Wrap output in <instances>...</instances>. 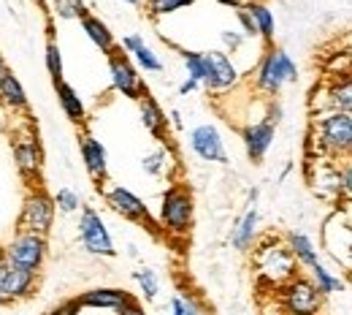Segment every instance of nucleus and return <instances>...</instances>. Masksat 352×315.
I'll return each instance as SVG.
<instances>
[{"instance_id": "f257e3e1", "label": "nucleus", "mask_w": 352, "mask_h": 315, "mask_svg": "<svg viewBox=\"0 0 352 315\" xmlns=\"http://www.w3.org/2000/svg\"><path fill=\"white\" fill-rule=\"evenodd\" d=\"M311 134L317 144V155L325 158H347L352 150V114L328 112L311 120Z\"/></svg>"}, {"instance_id": "f03ea898", "label": "nucleus", "mask_w": 352, "mask_h": 315, "mask_svg": "<svg viewBox=\"0 0 352 315\" xmlns=\"http://www.w3.org/2000/svg\"><path fill=\"white\" fill-rule=\"evenodd\" d=\"M195 223V199L187 185H171L160 201V225L168 236H190Z\"/></svg>"}, {"instance_id": "7ed1b4c3", "label": "nucleus", "mask_w": 352, "mask_h": 315, "mask_svg": "<svg viewBox=\"0 0 352 315\" xmlns=\"http://www.w3.org/2000/svg\"><path fill=\"white\" fill-rule=\"evenodd\" d=\"M287 82H298V65L279 46H268L255 68V88L265 95H279Z\"/></svg>"}, {"instance_id": "20e7f679", "label": "nucleus", "mask_w": 352, "mask_h": 315, "mask_svg": "<svg viewBox=\"0 0 352 315\" xmlns=\"http://www.w3.org/2000/svg\"><path fill=\"white\" fill-rule=\"evenodd\" d=\"M3 258L14 267H22V270L30 272H41L46 261V253H49V245H46V236L38 234H28V231H19L6 247H0Z\"/></svg>"}, {"instance_id": "39448f33", "label": "nucleus", "mask_w": 352, "mask_h": 315, "mask_svg": "<svg viewBox=\"0 0 352 315\" xmlns=\"http://www.w3.org/2000/svg\"><path fill=\"white\" fill-rule=\"evenodd\" d=\"M54 199L36 187L28 193L25 204H22V215H19V231H28V234H38V236H46L54 225Z\"/></svg>"}, {"instance_id": "423d86ee", "label": "nucleus", "mask_w": 352, "mask_h": 315, "mask_svg": "<svg viewBox=\"0 0 352 315\" xmlns=\"http://www.w3.org/2000/svg\"><path fill=\"white\" fill-rule=\"evenodd\" d=\"M11 150H14L16 172L28 182L38 180L41 166H44V150H41V141H38V134L33 131V125H25L22 131L14 134Z\"/></svg>"}, {"instance_id": "0eeeda50", "label": "nucleus", "mask_w": 352, "mask_h": 315, "mask_svg": "<svg viewBox=\"0 0 352 315\" xmlns=\"http://www.w3.org/2000/svg\"><path fill=\"white\" fill-rule=\"evenodd\" d=\"M103 201H106L117 215H122L125 221H133V223L144 225L146 231L157 234V223H155L152 212L146 210V204H144L135 193H131L128 187H122V185H109V187H103Z\"/></svg>"}, {"instance_id": "6e6552de", "label": "nucleus", "mask_w": 352, "mask_h": 315, "mask_svg": "<svg viewBox=\"0 0 352 315\" xmlns=\"http://www.w3.org/2000/svg\"><path fill=\"white\" fill-rule=\"evenodd\" d=\"M279 302H282L285 313L317 315L320 307H322V294L314 288V283L307 280V277H290L279 291Z\"/></svg>"}, {"instance_id": "1a4fd4ad", "label": "nucleus", "mask_w": 352, "mask_h": 315, "mask_svg": "<svg viewBox=\"0 0 352 315\" xmlns=\"http://www.w3.org/2000/svg\"><path fill=\"white\" fill-rule=\"evenodd\" d=\"M79 239H82L85 250L92 253V256H100V258H114V256H117L109 228H106V223L100 221V215H98L92 207H85V210H82V218H79Z\"/></svg>"}, {"instance_id": "9d476101", "label": "nucleus", "mask_w": 352, "mask_h": 315, "mask_svg": "<svg viewBox=\"0 0 352 315\" xmlns=\"http://www.w3.org/2000/svg\"><path fill=\"white\" fill-rule=\"evenodd\" d=\"M109 57V74H111V88L117 92H122L125 98H133V101H138L146 88H144V82H141V77H138V68L133 65L131 60L122 54V49L117 44V49L111 52V54H106Z\"/></svg>"}, {"instance_id": "9b49d317", "label": "nucleus", "mask_w": 352, "mask_h": 315, "mask_svg": "<svg viewBox=\"0 0 352 315\" xmlns=\"http://www.w3.org/2000/svg\"><path fill=\"white\" fill-rule=\"evenodd\" d=\"M258 267H261V274L279 283V280H290L296 274V258L290 253V247L285 245H263L261 253H258Z\"/></svg>"}, {"instance_id": "f8f14e48", "label": "nucleus", "mask_w": 352, "mask_h": 315, "mask_svg": "<svg viewBox=\"0 0 352 315\" xmlns=\"http://www.w3.org/2000/svg\"><path fill=\"white\" fill-rule=\"evenodd\" d=\"M190 150L206 163H225V144L214 125L204 123L190 131Z\"/></svg>"}, {"instance_id": "ddd939ff", "label": "nucleus", "mask_w": 352, "mask_h": 315, "mask_svg": "<svg viewBox=\"0 0 352 315\" xmlns=\"http://www.w3.org/2000/svg\"><path fill=\"white\" fill-rule=\"evenodd\" d=\"M38 285V272L22 270V267H14L8 264L6 277H3V296L8 302H19V299H28Z\"/></svg>"}, {"instance_id": "4468645a", "label": "nucleus", "mask_w": 352, "mask_h": 315, "mask_svg": "<svg viewBox=\"0 0 352 315\" xmlns=\"http://www.w3.org/2000/svg\"><path fill=\"white\" fill-rule=\"evenodd\" d=\"M274 125H268L265 120L261 123H255V125H247L241 136H244V150H247V158L252 161V163H261L265 158V152L271 150V144H274Z\"/></svg>"}, {"instance_id": "2eb2a0df", "label": "nucleus", "mask_w": 352, "mask_h": 315, "mask_svg": "<svg viewBox=\"0 0 352 315\" xmlns=\"http://www.w3.org/2000/svg\"><path fill=\"white\" fill-rule=\"evenodd\" d=\"M133 296L125 288H92L79 296L82 307H103V310H122L125 305H131Z\"/></svg>"}, {"instance_id": "dca6fc26", "label": "nucleus", "mask_w": 352, "mask_h": 315, "mask_svg": "<svg viewBox=\"0 0 352 315\" xmlns=\"http://www.w3.org/2000/svg\"><path fill=\"white\" fill-rule=\"evenodd\" d=\"M255 199H258V190H252V201H250V210L241 215V221L236 223L230 239H233V247L247 253L252 245H255V236H258V223H261V215H258V207H255Z\"/></svg>"}, {"instance_id": "f3484780", "label": "nucleus", "mask_w": 352, "mask_h": 315, "mask_svg": "<svg viewBox=\"0 0 352 315\" xmlns=\"http://www.w3.org/2000/svg\"><path fill=\"white\" fill-rule=\"evenodd\" d=\"M138 106H141V123H144V128L155 136L157 141H168V120H166V112L160 109V103L149 92H144L138 98Z\"/></svg>"}, {"instance_id": "a211bd4d", "label": "nucleus", "mask_w": 352, "mask_h": 315, "mask_svg": "<svg viewBox=\"0 0 352 315\" xmlns=\"http://www.w3.org/2000/svg\"><path fill=\"white\" fill-rule=\"evenodd\" d=\"M82 161H85V169L95 182H103L109 174V158H106V147L92 139V136H82Z\"/></svg>"}, {"instance_id": "6ab92c4d", "label": "nucleus", "mask_w": 352, "mask_h": 315, "mask_svg": "<svg viewBox=\"0 0 352 315\" xmlns=\"http://www.w3.org/2000/svg\"><path fill=\"white\" fill-rule=\"evenodd\" d=\"M206 60L212 68V90H228L239 85V71L225 52H206Z\"/></svg>"}, {"instance_id": "aec40b11", "label": "nucleus", "mask_w": 352, "mask_h": 315, "mask_svg": "<svg viewBox=\"0 0 352 315\" xmlns=\"http://www.w3.org/2000/svg\"><path fill=\"white\" fill-rule=\"evenodd\" d=\"M120 49L131 52L133 57H135V63H138L146 74H160V71H163L160 57H157L149 46L144 44V39H141V36H125V39H122V44H120Z\"/></svg>"}, {"instance_id": "412c9836", "label": "nucleus", "mask_w": 352, "mask_h": 315, "mask_svg": "<svg viewBox=\"0 0 352 315\" xmlns=\"http://www.w3.org/2000/svg\"><path fill=\"white\" fill-rule=\"evenodd\" d=\"M54 90H57V103H60V109L65 112V117L71 120V123H76V125H82L85 123V103H82V98H79V92L74 90L65 79L63 82H57L54 85Z\"/></svg>"}, {"instance_id": "4be33fe9", "label": "nucleus", "mask_w": 352, "mask_h": 315, "mask_svg": "<svg viewBox=\"0 0 352 315\" xmlns=\"http://www.w3.org/2000/svg\"><path fill=\"white\" fill-rule=\"evenodd\" d=\"M82 30L87 33V39L98 46L103 54H111V52L117 49V39H114V33H111V30H109V25H106V22H100L98 17L87 14V17L82 19Z\"/></svg>"}, {"instance_id": "5701e85b", "label": "nucleus", "mask_w": 352, "mask_h": 315, "mask_svg": "<svg viewBox=\"0 0 352 315\" xmlns=\"http://www.w3.org/2000/svg\"><path fill=\"white\" fill-rule=\"evenodd\" d=\"M0 101L11 112H25L28 109V92L22 88V82L14 77V71H8L6 77H0Z\"/></svg>"}, {"instance_id": "b1692460", "label": "nucleus", "mask_w": 352, "mask_h": 315, "mask_svg": "<svg viewBox=\"0 0 352 315\" xmlns=\"http://www.w3.org/2000/svg\"><path fill=\"white\" fill-rule=\"evenodd\" d=\"M182 60H184V68H187V79L212 90V68H209L206 52H184Z\"/></svg>"}, {"instance_id": "393cba45", "label": "nucleus", "mask_w": 352, "mask_h": 315, "mask_svg": "<svg viewBox=\"0 0 352 315\" xmlns=\"http://www.w3.org/2000/svg\"><path fill=\"white\" fill-rule=\"evenodd\" d=\"M287 247H290V253H293L296 264H304V267L311 270V267L320 261V253H317L314 242L309 239L307 234H301V231H293V234L287 236Z\"/></svg>"}, {"instance_id": "a878e982", "label": "nucleus", "mask_w": 352, "mask_h": 315, "mask_svg": "<svg viewBox=\"0 0 352 315\" xmlns=\"http://www.w3.org/2000/svg\"><path fill=\"white\" fill-rule=\"evenodd\" d=\"M325 109H328V112H344V114H352V85L347 77H344L342 82L331 85V90L325 92Z\"/></svg>"}, {"instance_id": "bb28decb", "label": "nucleus", "mask_w": 352, "mask_h": 315, "mask_svg": "<svg viewBox=\"0 0 352 315\" xmlns=\"http://www.w3.org/2000/svg\"><path fill=\"white\" fill-rule=\"evenodd\" d=\"M244 8L250 11V17H252V22H255L258 36H261L268 46L274 44V36H276V22H274V14H271L265 6H261V3H250V6H244Z\"/></svg>"}, {"instance_id": "cd10ccee", "label": "nucleus", "mask_w": 352, "mask_h": 315, "mask_svg": "<svg viewBox=\"0 0 352 315\" xmlns=\"http://www.w3.org/2000/svg\"><path fill=\"white\" fill-rule=\"evenodd\" d=\"M311 283H314V288L322 294V296H331V294H339V291H344V280L339 277V274H333V272H328L320 261L311 267Z\"/></svg>"}, {"instance_id": "c85d7f7f", "label": "nucleus", "mask_w": 352, "mask_h": 315, "mask_svg": "<svg viewBox=\"0 0 352 315\" xmlns=\"http://www.w3.org/2000/svg\"><path fill=\"white\" fill-rule=\"evenodd\" d=\"M52 11L57 19H85L87 3L85 0H52Z\"/></svg>"}, {"instance_id": "c756f323", "label": "nucleus", "mask_w": 352, "mask_h": 315, "mask_svg": "<svg viewBox=\"0 0 352 315\" xmlns=\"http://www.w3.org/2000/svg\"><path fill=\"white\" fill-rule=\"evenodd\" d=\"M192 3H198V0H144V6H146V14L149 17H168V14H176V11H182V8H187V6H192Z\"/></svg>"}, {"instance_id": "7c9ffc66", "label": "nucleus", "mask_w": 352, "mask_h": 315, "mask_svg": "<svg viewBox=\"0 0 352 315\" xmlns=\"http://www.w3.org/2000/svg\"><path fill=\"white\" fill-rule=\"evenodd\" d=\"M168 163H171V152L168 150H155L152 155H146L141 161V169L149 174V177H163L168 172Z\"/></svg>"}, {"instance_id": "2f4dec72", "label": "nucleus", "mask_w": 352, "mask_h": 315, "mask_svg": "<svg viewBox=\"0 0 352 315\" xmlns=\"http://www.w3.org/2000/svg\"><path fill=\"white\" fill-rule=\"evenodd\" d=\"M44 63H46V71H49V77L54 79V85L65 79V71H63V54H60V46L54 44V39H49V41H46Z\"/></svg>"}, {"instance_id": "473e14b6", "label": "nucleus", "mask_w": 352, "mask_h": 315, "mask_svg": "<svg viewBox=\"0 0 352 315\" xmlns=\"http://www.w3.org/2000/svg\"><path fill=\"white\" fill-rule=\"evenodd\" d=\"M133 277H135V283L141 285V294H144V299H149V302H152V299L160 294V280H157V274L149 270V267L133 272Z\"/></svg>"}, {"instance_id": "72a5a7b5", "label": "nucleus", "mask_w": 352, "mask_h": 315, "mask_svg": "<svg viewBox=\"0 0 352 315\" xmlns=\"http://www.w3.org/2000/svg\"><path fill=\"white\" fill-rule=\"evenodd\" d=\"M54 210H60L63 215H74L79 207H82V201H79V196L71 190V187H60L54 196Z\"/></svg>"}, {"instance_id": "f704fd0d", "label": "nucleus", "mask_w": 352, "mask_h": 315, "mask_svg": "<svg viewBox=\"0 0 352 315\" xmlns=\"http://www.w3.org/2000/svg\"><path fill=\"white\" fill-rule=\"evenodd\" d=\"M350 193H352V166L344 161V163L339 166V196L350 199Z\"/></svg>"}, {"instance_id": "c9c22d12", "label": "nucleus", "mask_w": 352, "mask_h": 315, "mask_svg": "<svg viewBox=\"0 0 352 315\" xmlns=\"http://www.w3.org/2000/svg\"><path fill=\"white\" fill-rule=\"evenodd\" d=\"M220 39H222V46H225V49H230V52H239L241 44H244V33L230 30V28H228V30H222Z\"/></svg>"}, {"instance_id": "e433bc0d", "label": "nucleus", "mask_w": 352, "mask_h": 315, "mask_svg": "<svg viewBox=\"0 0 352 315\" xmlns=\"http://www.w3.org/2000/svg\"><path fill=\"white\" fill-rule=\"evenodd\" d=\"M236 19L241 22V28H244V36H258V28H255V22H252V17H250V11H247L244 6L236 11Z\"/></svg>"}, {"instance_id": "4c0bfd02", "label": "nucleus", "mask_w": 352, "mask_h": 315, "mask_svg": "<svg viewBox=\"0 0 352 315\" xmlns=\"http://www.w3.org/2000/svg\"><path fill=\"white\" fill-rule=\"evenodd\" d=\"M79 310H82L79 299H71V302H63L60 307H54L49 315H79Z\"/></svg>"}, {"instance_id": "58836bf2", "label": "nucleus", "mask_w": 352, "mask_h": 315, "mask_svg": "<svg viewBox=\"0 0 352 315\" xmlns=\"http://www.w3.org/2000/svg\"><path fill=\"white\" fill-rule=\"evenodd\" d=\"M265 123L274 125V128L282 123V103H279V101H271V103H268V117H265Z\"/></svg>"}, {"instance_id": "ea45409f", "label": "nucleus", "mask_w": 352, "mask_h": 315, "mask_svg": "<svg viewBox=\"0 0 352 315\" xmlns=\"http://www.w3.org/2000/svg\"><path fill=\"white\" fill-rule=\"evenodd\" d=\"M117 315H146V313H144V307H141V305L133 299L131 305H125L122 310H117Z\"/></svg>"}, {"instance_id": "a19ab883", "label": "nucleus", "mask_w": 352, "mask_h": 315, "mask_svg": "<svg viewBox=\"0 0 352 315\" xmlns=\"http://www.w3.org/2000/svg\"><path fill=\"white\" fill-rule=\"evenodd\" d=\"M198 88H201V85H198V82H192V79H184V82H182V85H179V92H182V95H187V92L198 90Z\"/></svg>"}, {"instance_id": "79ce46f5", "label": "nucleus", "mask_w": 352, "mask_h": 315, "mask_svg": "<svg viewBox=\"0 0 352 315\" xmlns=\"http://www.w3.org/2000/svg\"><path fill=\"white\" fill-rule=\"evenodd\" d=\"M171 315H187L184 313V305H182V296H174V299H171Z\"/></svg>"}, {"instance_id": "37998d69", "label": "nucleus", "mask_w": 352, "mask_h": 315, "mask_svg": "<svg viewBox=\"0 0 352 315\" xmlns=\"http://www.w3.org/2000/svg\"><path fill=\"white\" fill-rule=\"evenodd\" d=\"M6 270H8V261H6L3 253H0V294H3V277H6Z\"/></svg>"}, {"instance_id": "c03bdc74", "label": "nucleus", "mask_w": 352, "mask_h": 315, "mask_svg": "<svg viewBox=\"0 0 352 315\" xmlns=\"http://www.w3.org/2000/svg\"><path fill=\"white\" fill-rule=\"evenodd\" d=\"M8 71H11V68H8V63H6V60H3V54H0V77H6Z\"/></svg>"}, {"instance_id": "a18cd8bd", "label": "nucleus", "mask_w": 352, "mask_h": 315, "mask_svg": "<svg viewBox=\"0 0 352 315\" xmlns=\"http://www.w3.org/2000/svg\"><path fill=\"white\" fill-rule=\"evenodd\" d=\"M171 123H174L176 128L182 125V117H179V112H176V109H174V112H171Z\"/></svg>"}, {"instance_id": "49530a36", "label": "nucleus", "mask_w": 352, "mask_h": 315, "mask_svg": "<svg viewBox=\"0 0 352 315\" xmlns=\"http://www.w3.org/2000/svg\"><path fill=\"white\" fill-rule=\"evenodd\" d=\"M122 3H128V6H144V0H122Z\"/></svg>"}, {"instance_id": "de8ad7c7", "label": "nucleus", "mask_w": 352, "mask_h": 315, "mask_svg": "<svg viewBox=\"0 0 352 315\" xmlns=\"http://www.w3.org/2000/svg\"><path fill=\"white\" fill-rule=\"evenodd\" d=\"M6 305H11V302H8V299H6L3 294H0V307H6Z\"/></svg>"}, {"instance_id": "09e8293b", "label": "nucleus", "mask_w": 352, "mask_h": 315, "mask_svg": "<svg viewBox=\"0 0 352 315\" xmlns=\"http://www.w3.org/2000/svg\"><path fill=\"white\" fill-rule=\"evenodd\" d=\"M285 315H293V313H285Z\"/></svg>"}]
</instances>
